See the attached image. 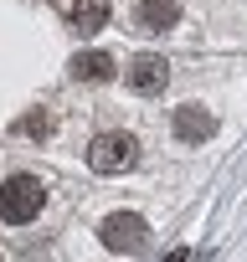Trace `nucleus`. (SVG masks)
Here are the masks:
<instances>
[{
	"label": "nucleus",
	"mask_w": 247,
	"mask_h": 262,
	"mask_svg": "<svg viewBox=\"0 0 247 262\" xmlns=\"http://www.w3.org/2000/svg\"><path fill=\"white\" fill-rule=\"evenodd\" d=\"M42 201H47V190H42L36 175H11L6 185H0V216H6L11 226H26L42 211Z\"/></svg>",
	"instance_id": "obj_1"
},
{
	"label": "nucleus",
	"mask_w": 247,
	"mask_h": 262,
	"mask_svg": "<svg viewBox=\"0 0 247 262\" xmlns=\"http://www.w3.org/2000/svg\"><path fill=\"white\" fill-rule=\"evenodd\" d=\"M134 160H139L134 134H98L93 149H88V165L98 175H123V170H134Z\"/></svg>",
	"instance_id": "obj_2"
},
{
	"label": "nucleus",
	"mask_w": 247,
	"mask_h": 262,
	"mask_svg": "<svg viewBox=\"0 0 247 262\" xmlns=\"http://www.w3.org/2000/svg\"><path fill=\"white\" fill-rule=\"evenodd\" d=\"M98 236H103V247H113V252H123V257H139L145 242H150V226H145V216H134V211H113V216L98 226Z\"/></svg>",
	"instance_id": "obj_3"
},
{
	"label": "nucleus",
	"mask_w": 247,
	"mask_h": 262,
	"mask_svg": "<svg viewBox=\"0 0 247 262\" xmlns=\"http://www.w3.org/2000/svg\"><path fill=\"white\" fill-rule=\"evenodd\" d=\"M211 134H216V118H211L201 103L175 108V139H180V144H201V139H211Z\"/></svg>",
	"instance_id": "obj_4"
},
{
	"label": "nucleus",
	"mask_w": 247,
	"mask_h": 262,
	"mask_svg": "<svg viewBox=\"0 0 247 262\" xmlns=\"http://www.w3.org/2000/svg\"><path fill=\"white\" fill-rule=\"evenodd\" d=\"M165 77H170V67H165V57H155V52H145V57L129 62V88H134V93H160Z\"/></svg>",
	"instance_id": "obj_5"
},
{
	"label": "nucleus",
	"mask_w": 247,
	"mask_h": 262,
	"mask_svg": "<svg viewBox=\"0 0 247 262\" xmlns=\"http://www.w3.org/2000/svg\"><path fill=\"white\" fill-rule=\"evenodd\" d=\"M180 21V0H139L134 6V26L139 31H170Z\"/></svg>",
	"instance_id": "obj_6"
},
{
	"label": "nucleus",
	"mask_w": 247,
	"mask_h": 262,
	"mask_svg": "<svg viewBox=\"0 0 247 262\" xmlns=\"http://www.w3.org/2000/svg\"><path fill=\"white\" fill-rule=\"evenodd\" d=\"M72 77L77 82H103V77H113V57L108 52H77L72 57Z\"/></svg>",
	"instance_id": "obj_7"
},
{
	"label": "nucleus",
	"mask_w": 247,
	"mask_h": 262,
	"mask_svg": "<svg viewBox=\"0 0 247 262\" xmlns=\"http://www.w3.org/2000/svg\"><path fill=\"white\" fill-rule=\"evenodd\" d=\"M108 21V0H72V26L77 31H98Z\"/></svg>",
	"instance_id": "obj_8"
},
{
	"label": "nucleus",
	"mask_w": 247,
	"mask_h": 262,
	"mask_svg": "<svg viewBox=\"0 0 247 262\" xmlns=\"http://www.w3.org/2000/svg\"><path fill=\"white\" fill-rule=\"evenodd\" d=\"M165 262H186V247H175V252H170V257H165Z\"/></svg>",
	"instance_id": "obj_9"
}]
</instances>
